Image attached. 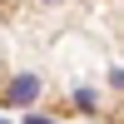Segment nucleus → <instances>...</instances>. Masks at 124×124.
I'll return each mask as SVG.
<instances>
[{"instance_id":"obj_3","label":"nucleus","mask_w":124,"mask_h":124,"mask_svg":"<svg viewBox=\"0 0 124 124\" xmlns=\"http://www.w3.org/2000/svg\"><path fill=\"white\" fill-rule=\"evenodd\" d=\"M50 5H55V0H50Z\"/></svg>"},{"instance_id":"obj_2","label":"nucleus","mask_w":124,"mask_h":124,"mask_svg":"<svg viewBox=\"0 0 124 124\" xmlns=\"http://www.w3.org/2000/svg\"><path fill=\"white\" fill-rule=\"evenodd\" d=\"M25 124H60V119H45V114H30Z\"/></svg>"},{"instance_id":"obj_1","label":"nucleus","mask_w":124,"mask_h":124,"mask_svg":"<svg viewBox=\"0 0 124 124\" xmlns=\"http://www.w3.org/2000/svg\"><path fill=\"white\" fill-rule=\"evenodd\" d=\"M35 99H40V79L35 75H15L5 85V104H35Z\"/></svg>"}]
</instances>
